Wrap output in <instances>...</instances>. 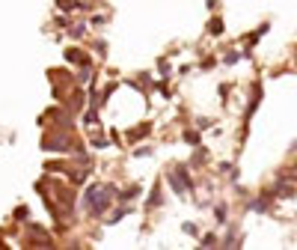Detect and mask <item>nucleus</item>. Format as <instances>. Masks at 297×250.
<instances>
[{
	"instance_id": "nucleus-23",
	"label": "nucleus",
	"mask_w": 297,
	"mask_h": 250,
	"mask_svg": "<svg viewBox=\"0 0 297 250\" xmlns=\"http://www.w3.org/2000/svg\"><path fill=\"white\" fill-rule=\"evenodd\" d=\"M92 51L98 54V57H107V42L104 39H95V42H92Z\"/></svg>"
},
{
	"instance_id": "nucleus-13",
	"label": "nucleus",
	"mask_w": 297,
	"mask_h": 250,
	"mask_svg": "<svg viewBox=\"0 0 297 250\" xmlns=\"http://www.w3.org/2000/svg\"><path fill=\"white\" fill-rule=\"evenodd\" d=\"M208 149H205V146H196V152H193V158L187 161V164H191L193 170H196V167H205V164H208Z\"/></svg>"
},
{
	"instance_id": "nucleus-19",
	"label": "nucleus",
	"mask_w": 297,
	"mask_h": 250,
	"mask_svg": "<svg viewBox=\"0 0 297 250\" xmlns=\"http://www.w3.org/2000/svg\"><path fill=\"white\" fill-rule=\"evenodd\" d=\"M157 71H160V78H173V66H170V60L167 57H157Z\"/></svg>"
},
{
	"instance_id": "nucleus-16",
	"label": "nucleus",
	"mask_w": 297,
	"mask_h": 250,
	"mask_svg": "<svg viewBox=\"0 0 297 250\" xmlns=\"http://www.w3.org/2000/svg\"><path fill=\"white\" fill-rule=\"evenodd\" d=\"M199 247H202V250L220 247V238H217V232H205V235H199Z\"/></svg>"
},
{
	"instance_id": "nucleus-1",
	"label": "nucleus",
	"mask_w": 297,
	"mask_h": 250,
	"mask_svg": "<svg viewBox=\"0 0 297 250\" xmlns=\"http://www.w3.org/2000/svg\"><path fill=\"white\" fill-rule=\"evenodd\" d=\"M193 167L191 164H173L170 167V173H167V185L173 188V194L178 196H191L193 188H196V182H193Z\"/></svg>"
},
{
	"instance_id": "nucleus-28",
	"label": "nucleus",
	"mask_w": 297,
	"mask_h": 250,
	"mask_svg": "<svg viewBox=\"0 0 297 250\" xmlns=\"http://www.w3.org/2000/svg\"><path fill=\"white\" fill-rule=\"evenodd\" d=\"M205 9H208V12H217V9H220V0H205Z\"/></svg>"
},
{
	"instance_id": "nucleus-17",
	"label": "nucleus",
	"mask_w": 297,
	"mask_h": 250,
	"mask_svg": "<svg viewBox=\"0 0 297 250\" xmlns=\"http://www.w3.org/2000/svg\"><path fill=\"white\" fill-rule=\"evenodd\" d=\"M241 60H244V51H226L223 57H220L223 66H235V63H241Z\"/></svg>"
},
{
	"instance_id": "nucleus-3",
	"label": "nucleus",
	"mask_w": 297,
	"mask_h": 250,
	"mask_svg": "<svg viewBox=\"0 0 297 250\" xmlns=\"http://www.w3.org/2000/svg\"><path fill=\"white\" fill-rule=\"evenodd\" d=\"M63 60H66L69 66H89V63H92V57H89L84 48H77V45L66 48V51H63Z\"/></svg>"
},
{
	"instance_id": "nucleus-21",
	"label": "nucleus",
	"mask_w": 297,
	"mask_h": 250,
	"mask_svg": "<svg viewBox=\"0 0 297 250\" xmlns=\"http://www.w3.org/2000/svg\"><path fill=\"white\" fill-rule=\"evenodd\" d=\"M12 217H15L18 223H27V217H30V209H27V206H18L15 212H12Z\"/></svg>"
},
{
	"instance_id": "nucleus-6",
	"label": "nucleus",
	"mask_w": 297,
	"mask_h": 250,
	"mask_svg": "<svg viewBox=\"0 0 297 250\" xmlns=\"http://www.w3.org/2000/svg\"><path fill=\"white\" fill-rule=\"evenodd\" d=\"M149 134H152V122H140L137 128H128V131H125V140L128 143H140L143 137H149Z\"/></svg>"
},
{
	"instance_id": "nucleus-10",
	"label": "nucleus",
	"mask_w": 297,
	"mask_h": 250,
	"mask_svg": "<svg viewBox=\"0 0 297 250\" xmlns=\"http://www.w3.org/2000/svg\"><path fill=\"white\" fill-rule=\"evenodd\" d=\"M140 194H143V188L137 185V182H134V185H128V188H122V191H119L116 203H134V199H137Z\"/></svg>"
},
{
	"instance_id": "nucleus-18",
	"label": "nucleus",
	"mask_w": 297,
	"mask_h": 250,
	"mask_svg": "<svg viewBox=\"0 0 297 250\" xmlns=\"http://www.w3.org/2000/svg\"><path fill=\"white\" fill-rule=\"evenodd\" d=\"M89 146H92V149H110V137H107V134H92V137H89Z\"/></svg>"
},
{
	"instance_id": "nucleus-27",
	"label": "nucleus",
	"mask_w": 297,
	"mask_h": 250,
	"mask_svg": "<svg viewBox=\"0 0 297 250\" xmlns=\"http://www.w3.org/2000/svg\"><path fill=\"white\" fill-rule=\"evenodd\" d=\"M107 24V15H92L89 18V27H104Z\"/></svg>"
},
{
	"instance_id": "nucleus-29",
	"label": "nucleus",
	"mask_w": 297,
	"mask_h": 250,
	"mask_svg": "<svg viewBox=\"0 0 297 250\" xmlns=\"http://www.w3.org/2000/svg\"><path fill=\"white\" fill-rule=\"evenodd\" d=\"M294 220H297V217H294Z\"/></svg>"
},
{
	"instance_id": "nucleus-20",
	"label": "nucleus",
	"mask_w": 297,
	"mask_h": 250,
	"mask_svg": "<svg viewBox=\"0 0 297 250\" xmlns=\"http://www.w3.org/2000/svg\"><path fill=\"white\" fill-rule=\"evenodd\" d=\"M217 63H220L217 57H211V54H205V57L199 60V69H202V71H211V69H214V66H217Z\"/></svg>"
},
{
	"instance_id": "nucleus-7",
	"label": "nucleus",
	"mask_w": 297,
	"mask_h": 250,
	"mask_svg": "<svg viewBox=\"0 0 297 250\" xmlns=\"http://www.w3.org/2000/svg\"><path fill=\"white\" fill-rule=\"evenodd\" d=\"M205 33H208V36H214V39H220V36L226 33V21H223V18H220L217 12H214V15L208 18V24H205Z\"/></svg>"
},
{
	"instance_id": "nucleus-15",
	"label": "nucleus",
	"mask_w": 297,
	"mask_h": 250,
	"mask_svg": "<svg viewBox=\"0 0 297 250\" xmlns=\"http://www.w3.org/2000/svg\"><path fill=\"white\" fill-rule=\"evenodd\" d=\"M80 122H84V128H95L98 125V107H84V116H80Z\"/></svg>"
},
{
	"instance_id": "nucleus-25",
	"label": "nucleus",
	"mask_w": 297,
	"mask_h": 250,
	"mask_svg": "<svg viewBox=\"0 0 297 250\" xmlns=\"http://www.w3.org/2000/svg\"><path fill=\"white\" fill-rule=\"evenodd\" d=\"M217 95L223 98V105H229V95H232V87H229V84H220V87H217Z\"/></svg>"
},
{
	"instance_id": "nucleus-4",
	"label": "nucleus",
	"mask_w": 297,
	"mask_h": 250,
	"mask_svg": "<svg viewBox=\"0 0 297 250\" xmlns=\"http://www.w3.org/2000/svg\"><path fill=\"white\" fill-rule=\"evenodd\" d=\"M164 206V182L155 179V185L149 188V196H146V209L152 212V209H160Z\"/></svg>"
},
{
	"instance_id": "nucleus-8",
	"label": "nucleus",
	"mask_w": 297,
	"mask_h": 250,
	"mask_svg": "<svg viewBox=\"0 0 297 250\" xmlns=\"http://www.w3.org/2000/svg\"><path fill=\"white\" fill-rule=\"evenodd\" d=\"M267 30H271V21H264L262 27H256L253 33H247V36H244V45H247V48H250V51H253V48L259 45V39H262V36L267 33Z\"/></svg>"
},
{
	"instance_id": "nucleus-26",
	"label": "nucleus",
	"mask_w": 297,
	"mask_h": 250,
	"mask_svg": "<svg viewBox=\"0 0 297 250\" xmlns=\"http://www.w3.org/2000/svg\"><path fill=\"white\" fill-rule=\"evenodd\" d=\"M211 125H214L211 116H199V119H196V128H199V131H205V128H211Z\"/></svg>"
},
{
	"instance_id": "nucleus-5",
	"label": "nucleus",
	"mask_w": 297,
	"mask_h": 250,
	"mask_svg": "<svg viewBox=\"0 0 297 250\" xmlns=\"http://www.w3.org/2000/svg\"><path fill=\"white\" fill-rule=\"evenodd\" d=\"M131 214H134V203H119V209H116V212L113 214H107V227H116V223H122L125 217H131Z\"/></svg>"
},
{
	"instance_id": "nucleus-12",
	"label": "nucleus",
	"mask_w": 297,
	"mask_h": 250,
	"mask_svg": "<svg viewBox=\"0 0 297 250\" xmlns=\"http://www.w3.org/2000/svg\"><path fill=\"white\" fill-rule=\"evenodd\" d=\"M214 223L217 227H226L229 223V203H223V199L214 206Z\"/></svg>"
},
{
	"instance_id": "nucleus-14",
	"label": "nucleus",
	"mask_w": 297,
	"mask_h": 250,
	"mask_svg": "<svg viewBox=\"0 0 297 250\" xmlns=\"http://www.w3.org/2000/svg\"><path fill=\"white\" fill-rule=\"evenodd\" d=\"M87 30H89V21H74L69 27V36L74 42H80V39H87Z\"/></svg>"
},
{
	"instance_id": "nucleus-11",
	"label": "nucleus",
	"mask_w": 297,
	"mask_h": 250,
	"mask_svg": "<svg viewBox=\"0 0 297 250\" xmlns=\"http://www.w3.org/2000/svg\"><path fill=\"white\" fill-rule=\"evenodd\" d=\"M181 140L196 149V146H202V131H199L196 125H193V128H184V131H181Z\"/></svg>"
},
{
	"instance_id": "nucleus-9",
	"label": "nucleus",
	"mask_w": 297,
	"mask_h": 250,
	"mask_svg": "<svg viewBox=\"0 0 297 250\" xmlns=\"http://www.w3.org/2000/svg\"><path fill=\"white\" fill-rule=\"evenodd\" d=\"M92 78H95V69H92V63L89 66H77V87H92Z\"/></svg>"
},
{
	"instance_id": "nucleus-22",
	"label": "nucleus",
	"mask_w": 297,
	"mask_h": 250,
	"mask_svg": "<svg viewBox=\"0 0 297 250\" xmlns=\"http://www.w3.org/2000/svg\"><path fill=\"white\" fill-rule=\"evenodd\" d=\"M181 232H184V235H191V238H199V235H202V232H199V227H196V223H191V220H187V223H181Z\"/></svg>"
},
{
	"instance_id": "nucleus-2",
	"label": "nucleus",
	"mask_w": 297,
	"mask_h": 250,
	"mask_svg": "<svg viewBox=\"0 0 297 250\" xmlns=\"http://www.w3.org/2000/svg\"><path fill=\"white\" fill-rule=\"evenodd\" d=\"M244 206H247V212H256V214H271L274 209H277V196H274V191L267 188V191H262V194L250 196V199H247Z\"/></svg>"
},
{
	"instance_id": "nucleus-24",
	"label": "nucleus",
	"mask_w": 297,
	"mask_h": 250,
	"mask_svg": "<svg viewBox=\"0 0 297 250\" xmlns=\"http://www.w3.org/2000/svg\"><path fill=\"white\" fill-rule=\"evenodd\" d=\"M131 158H152V149L140 146V149H131Z\"/></svg>"
}]
</instances>
